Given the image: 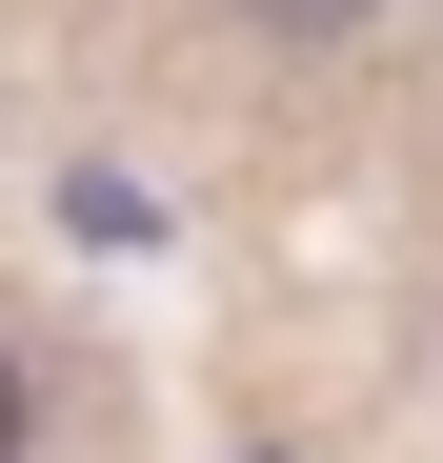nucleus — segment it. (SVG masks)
Instances as JSON below:
<instances>
[{
    "label": "nucleus",
    "instance_id": "nucleus-1",
    "mask_svg": "<svg viewBox=\"0 0 443 463\" xmlns=\"http://www.w3.org/2000/svg\"><path fill=\"white\" fill-rule=\"evenodd\" d=\"M242 21H262V41H363L383 0H242Z\"/></svg>",
    "mask_w": 443,
    "mask_h": 463
},
{
    "label": "nucleus",
    "instance_id": "nucleus-2",
    "mask_svg": "<svg viewBox=\"0 0 443 463\" xmlns=\"http://www.w3.org/2000/svg\"><path fill=\"white\" fill-rule=\"evenodd\" d=\"M21 423H41V403H21V363H0V463H21Z\"/></svg>",
    "mask_w": 443,
    "mask_h": 463
}]
</instances>
